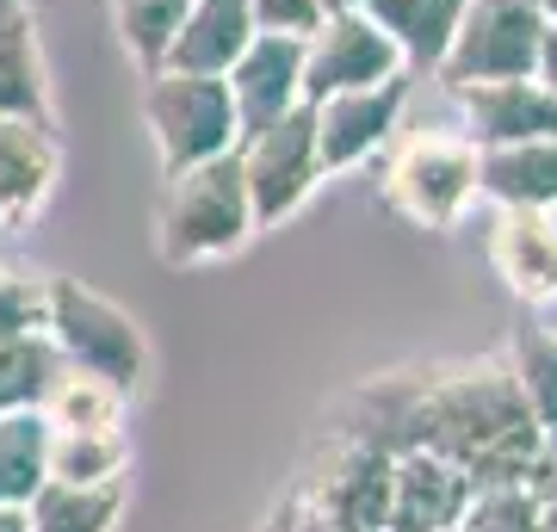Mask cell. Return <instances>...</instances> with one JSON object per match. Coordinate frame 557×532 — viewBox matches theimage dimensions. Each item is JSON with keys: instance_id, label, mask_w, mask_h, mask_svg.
<instances>
[{"instance_id": "obj_32", "label": "cell", "mask_w": 557, "mask_h": 532, "mask_svg": "<svg viewBox=\"0 0 557 532\" xmlns=\"http://www.w3.org/2000/svg\"><path fill=\"white\" fill-rule=\"evenodd\" d=\"M0 532H32V520H25V508H0Z\"/></svg>"}, {"instance_id": "obj_34", "label": "cell", "mask_w": 557, "mask_h": 532, "mask_svg": "<svg viewBox=\"0 0 557 532\" xmlns=\"http://www.w3.org/2000/svg\"><path fill=\"white\" fill-rule=\"evenodd\" d=\"M322 7H329V13H341V7H366V0H322Z\"/></svg>"}, {"instance_id": "obj_18", "label": "cell", "mask_w": 557, "mask_h": 532, "mask_svg": "<svg viewBox=\"0 0 557 532\" xmlns=\"http://www.w3.org/2000/svg\"><path fill=\"white\" fill-rule=\"evenodd\" d=\"M483 205H539L557 211V137L483 149Z\"/></svg>"}, {"instance_id": "obj_14", "label": "cell", "mask_w": 557, "mask_h": 532, "mask_svg": "<svg viewBox=\"0 0 557 532\" xmlns=\"http://www.w3.org/2000/svg\"><path fill=\"white\" fill-rule=\"evenodd\" d=\"M471 495H478V483H471L465 465L428 453V446L397 453V477H391V527L384 532H453L458 520H465V508H471Z\"/></svg>"}, {"instance_id": "obj_7", "label": "cell", "mask_w": 557, "mask_h": 532, "mask_svg": "<svg viewBox=\"0 0 557 532\" xmlns=\"http://www.w3.org/2000/svg\"><path fill=\"white\" fill-rule=\"evenodd\" d=\"M391 477H397V453L329 428V465L317 477L304 471L292 495L304 514H317L335 532H384L391 527Z\"/></svg>"}, {"instance_id": "obj_3", "label": "cell", "mask_w": 557, "mask_h": 532, "mask_svg": "<svg viewBox=\"0 0 557 532\" xmlns=\"http://www.w3.org/2000/svg\"><path fill=\"white\" fill-rule=\"evenodd\" d=\"M161 180H168L156 205L161 267H218V260H236L260 236L236 156L199 161V168H180V174H161Z\"/></svg>"}, {"instance_id": "obj_36", "label": "cell", "mask_w": 557, "mask_h": 532, "mask_svg": "<svg viewBox=\"0 0 557 532\" xmlns=\"http://www.w3.org/2000/svg\"><path fill=\"white\" fill-rule=\"evenodd\" d=\"M0 230H7V223H0Z\"/></svg>"}, {"instance_id": "obj_15", "label": "cell", "mask_w": 557, "mask_h": 532, "mask_svg": "<svg viewBox=\"0 0 557 532\" xmlns=\"http://www.w3.org/2000/svg\"><path fill=\"white\" fill-rule=\"evenodd\" d=\"M230 94L242 112V137L267 131L273 119L304 106V38H278V32H255V44L230 69Z\"/></svg>"}, {"instance_id": "obj_31", "label": "cell", "mask_w": 557, "mask_h": 532, "mask_svg": "<svg viewBox=\"0 0 557 532\" xmlns=\"http://www.w3.org/2000/svg\"><path fill=\"white\" fill-rule=\"evenodd\" d=\"M260 532H304V527H298V502L285 495V502H278V508H273V520H267V527H260Z\"/></svg>"}, {"instance_id": "obj_2", "label": "cell", "mask_w": 557, "mask_h": 532, "mask_svg": "<svg viewBox=\"0 0 557 532\" xmlns=\"http://www.w3.org/2000/svg\"><path fill=\"white\" fill-rule=\"evenodd\" d=\"M379 198L421 236H446L483 205V149L453 124L397 131L379 156Z\"/></svg>"}, {"instance_id": "obj_16", "label": "cell", "mask_w": 557, "mask_h": 532, "mask_svg": "<svg viewBox=\"0 0 557 532\" xmlns=\"http://www.w3.org/2000/svg\"><path fill=\"white\" fill-rule=\"evenodd\" d=\"M255 32L260 25H255V7L248 0H193L161 69H180V75H230L236 57L255 44Z\"/></svg>"}, {"instance_id": "obj_11", "label": "cell", "mask_w": 557, "mask_h": 532, "mask_svg": "<svg viewBox=\"0 0 557 532\" xmlns=\"http://www.w3.org/2000/svg\"><path fill=\"white\" fill-rule=\"evenodd\" d=\"M458 106V131L496 149V143H527V137H557V94L533 75H508V81H465L453 87Z\"/></svg>"}, {"instance_id": "obj_5", "label": "cell", "mask_w": 557, "mask_h": 532, "mask_svg": "<svg viewBox=\"0 0 557 532\" xmlns=\"http://www.w3.org/2000/svg\"><path fill=\"white\" fill-rule=\"evenodd\" d=\"M143 131L156 143L161 174L242 149V112L223 75H180V69L143 75Z\"/></svg>"}, {"instance_id": "obj_26", "label": "cell", "mask_w": 557, "mask_h": 532, "mask_svg": "<svg viewBox=\"0 0 557 532\" xmlns=\"http://www.w3.org/2000/svg\"><path fill=\"white\" fill-rule=\"evenodd\" d=\"M0 112L57 119V94H50V75H44L38 32H32V25L13 32V38H0Z\"/></svg>"}, {"instance_id": "obj_17", "label": "cell", "mask_w": 557, "mask_h": 532, "mask_svg": "<svg viewBox=\"0 0 557 532\" xmlns=\"http://www.w3.org/2000/svg\"><path fill=\"white\" fill-rule=\"evenodd\" d=\"M366 13L391 32L409 75H440L465 20V0H366Z\"/></svg>"}, {"instance_id": "obj_30", "label": "cell", "mask_w": 557, "mask_h": 532, "mask_svg": "<svg viewBox=\"0 0 557 532\" xmlns=\"http://www.w3.org/2000/svg\"><path fill=\"white\" fill-rule=\"evenodd\" d=\"M533 81H545L557 94V25L545 20V32H539V57H533Z\"/></svg>"}, {"instance_id": "obj_29", "label": "cell", "mask_w": 557, "mask_h": 532, "mask_svg": "<svg viewBox=\"0 0 557 532\" xmlns=\"http://www.w3.org/2000/svg\"><path fill=\"white\" fill-rule=\"evenodd\" d=\"M248 7H255L260 32H278V38H310V32L329 20L322 0H248Z\"/></svg>"}, {"instance_id": "obj_8", "label": "cell", "mask_w": 557, "mask_h": 532, "mask_svg": "<svg viewBox=\"0 0 557 532\" xmlns=\"http://www.w3.org/2000/svg\"><path fill=\"white\" fill-rule=\"evenodd\" d=\"M539 32H545L539 0H465L458 38H453V50H446V62H440L434 81L453 94V87H465V81L533 75Z\"/></svg>"}, {"instance_id": "obj_20", "label": "cell", "mask_w": 557, "mask_h": 532, "mask_svg": "<svg viewBox=\"0 0 557 532\" xmlns=\"http://www.w3.org/2000/svg\"><path fill=\"white\" fill-rule=\"evenodd\" d=\"M124 508H131V477L124 483H44L32 502H25V520L32 532H119Z\"/></svg>"}, {"instance_id": "obj_1", "label": "cell", "mask_w": 557, "mask_h": 532, "mask_svg": "<svg viewBox=\"0 0 557 532\" xmlns=\"http://www.w3.org/2000/svg\"><path fill=\"white\" fill-rule=\"evenodd\" d=\"M539 421L520 396L515 372L502 354L483 359H458V366H428L421 372V396H416V428H409V453L428 446V453L453 458V465H478L490 446Z\"/></svg>"}, {"instance_id": "obj_21", "label": "cell", "mask_w": 557, "mask_h": 532, "mask_svg": "<svg viewBox=\"0 0 557 532\" xmlns=\"http://www.w3.org/2000/svg\"><path fill=\"white\" fill-rule=\"evenodd\" d=\"M38 415L50 428H124L131 421V396L119 384H106V378L81 372V366H62L50 378V391H44Z\"/></svg>"}, {"instance_id": "obj_28", "label": "cell", "mask_w": 557, "mask_h": 532, "mask_svg": "<svg viewBox=\"0 0 557 532\" xmlns=\"http://www.w3.org/2000/svg\"><path fill=\"white\" fill-rule=\"evenodd\" d=\"M44 285L50 273L0 260V329H44Z\"/></svg>"}, {"instance_id": "obj_19", "label": "cell", "mask_w": 557, "mask_h": 532, "mask_svg": "<svg viewBox=\"0 0 557 532\" xmlns=\"http://www.w3.org/2000/svg\"><path fill=\"white\" fill-rule=\"evenodd\" d=\"M131 477V434L124 428H50L44 440V483H124Z\"/></svg>"}, {"instance_id": "obj_6", "label": "cell", "mask_w": 557, "mask_h": 532, "mask_svg": "<svg viewBox=\"0 0 557 532\" xmlns=\"http://www.w3.org/2000/svg\"><path fill=\"white\" fill-rule=\"evenodd\" d=\"M242 180H248V205H255L260 230L292 223L322 193V149H317V106L304 99L298 112L273 119L267 131H248L236 149Z\"/></svg>"}, {"instance_id": "obj_10", "label": "cell", "mask_w": 557, "mask_h": 532, "mask_svg": "<svg viewBox=\"0 0 557 532\" xmlns=\"http://www.w3.org/2000/svg\"><path fill=\"white\" fill-rule=\"evenodd\" d=\"M397 69H403V50L366 7H341L304 38V99L310 106L329 94H347V87L391 81Z\"/></svg>"}, {"instance_id": "obj_13", "label": "cell", "mask_w": 557, "mask_h": 532, "mask_svg": "<svg viewBox=\"0 0 557 532\" xmlns=\"http://www.w3.org/2000/svg\"><path fill=\"white\" fill-rule=\"evenodd\" d=\"M62 180V137L57 119H20L0 112V223L20 230L50 205Z\"/></svg>"}, {"instance_id": "obj_4", "label": "cell", "mask_w": 557, "mask_h": 532, "mask_svg": "<svg viewBox=\"0 0 557 532\" xmlns=\"http://www.w3.org/2000/svg\"><path fill=\"white\" fill-rule=\"evenodd\" d=\"M44 335L62 354V366H81V372L119 384L131 403L149 396V384H156V341H149V329L124 310L119 297L94 292L87 279L50 273V285H44Z\"/></svg>"}, {"instance_id": "obj_24", "label": "cell", "mask_w": 557, "mask_h": 532, "mask_svg": "<svg viewBox=\"0 0 557 532\" xmlns=\"http://www.w3.org/2000/svg\"><path fill=\"white\" fill-rule=\"evenodd\" d=\"M44 440L50 421L38 409L0 415V508H25L44 490Z\"/></svg>"}, {"instance_id": "obj_35", "label": "cell", "mask_w": 557, "mask_h": 532, "mask_svg": "<svg viewBox=\"0 0 557 532\" xmlns=\"http://www.w3.org/2000/svg\"><path fill=\"white\" fill-rule=\"evenodd\" d=\"M539 13H545V20L557 25V0H539Z\"/></svg>"}, {"instance_id": "obj_9", "label": "cell", "mask_w": 557, "mask_h": 532, "mask_svg": "<svg viewBox=\"0 0 557 532\" xmlns=\"http://www.w3.org/2000/svg\"><path fill=\"white\" fill-rule=\"evenodd\" d=\"M409 69H397L391 81H372V87H347V94L317 99V149H322V174L341 180L379 161L391 149V137L403 131V112H409V94H416Z\"/></svg>"}, {"instance_id": "obj_33", "label": "cell", "mask_w": 557, "mask_h": 532, "mask_svg": "<svg viewBox=\"0 0 557 532\" xmlns=\"http://www.w3.org/2000/svg\"><path fill=\"white\" fill-rule=\"evenodd\" d=\"M539 532H557V490L539 502Z\"/></svg>"}, {"instance_id": "obj_25", "label": "cell", "mask_w": 557, "mask_h": 532, "mask_svg": "<svg viewBox=\"0 0 557 532\" xmlns=\"http://www.w3.org/2000/svg\"><path fill=\"white\" fill-rule=\"evenodd\" d=\"M186 7L193 0H112V25H119V44L137 75H156L168 62V44H174Z\"/></svg>"}, {"instance_id": "obj_22", "label": "cell", "mask_w": 557, "mask_h": 532, "mask_svg": "<svg viewBox=\"0 0 557 532\" xmlns=\"http://www.w3.org/2000/svg\"><path fill=\"white\" fill-rule=\"evenodd\" d=\"M62 372V354L44 329H0V415L38 409L50 378Z\"/></svg>"}, {"instance_id": "obj_23", "label": "cell", "mask_w": 557, "mask_h": 532, "mask_svg": "<svg viewBox=\"0 0 557 532\" xmlns=\"http://www.w3.org/2000/svg\"><path fill=\"white\" fill-rule=\"evenodd\" d=\"M502 359H508L527 409L539 415V428L552 434L557 428V322H520L508 335V347H502Z\"/></svg>"}, {"instance_id": "obj_12", "label": "cell", "mask_w": 557, "mask_h": 532, "mask_svg": "<svg viewBox=\"0 0 557 532\" xmlns=\"http://www.w3.org/2000/svg\"><path fill=\"white\" fill-rule=\"evenodd\" d=\"M483 255L520 304H557V211L539 205H496Z\"/></svg>"}, {"instance_id": "obj_27", "label": "cell", "mask_w": 557, "mask_h": 532, "mask_svg": "<svg viewBox=\"0 0 557 532\" xmlns=\"http://www.w3.org/2000/svg\"><path fill=\"white\" fill-rule=\"evenodd\" d=\"M453 532H539V495H527V490H478Z\"/></svg>"}]
</instances>
